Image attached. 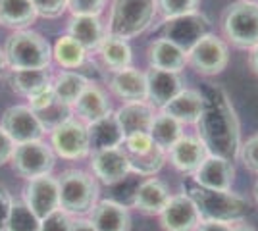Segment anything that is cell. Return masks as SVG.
<instances>
[{"instance_id": "49", "label": "cell", "mask_w": 258, "mask_h": 231, "mask_svg": "<svg viewBox=\"0 0 258 231\" xmlns=\"http://www.w3.org/2000/svg\"><path fill=\"white\" fill-rule=\"evenodd\" d=\"M252 2H258V0H252Z\"/></svg>"}, {"instance_id": "11", "label": "cell", "mask_w": 258, "mask_h": 231, "mask_svg": "<svg viewBox=\"0 0 258 231\" xmlns=\"http://www.w3.org/2000/svg\"><path fill=\"white\" fill-rule=\"evenodd\" d=\"M50 146L54 154L66 160H79L91 152L89 148V133L83 121L70 118L62 125L50 131Z\"/></svg>"}, {"instance_id": "2", "label": "cell", "mask_w": 258, "mask_h": 231, "mask_svg": "<svg viewBox=\"0 0 258 231\" xmlns=\"http://www.w3.org/2000/svg\"><path fill=\"white\" fill-rule=\"evenodd\" d=\"M183 193L195 202L201 218L218 221H239L243 220L250 210V204L245 197L231 193V191H214V189L201 187L195 183L193 177L183 181Z\"/></svg>"}, {"instance_id": "22", "label": "cell", "mask_w": 258, "mask_h": 231, "mask_svg": "<svg viewBox=\"0 0 258 231\" xmlns=\"http://www.w3.org/2000/svg\"><path fill=\"white\" fill-rule=\"evenodd\" d=\"M116 120L125 137L139 135V133L151 131L152 120H154V106L145 102H125L121 108L116 110Z\"/></svg>"}, {"instance_id": "6", "label": "cell", "mask_w": 258, "mask_h": 231, "mask_svg": "<svg viewBox=\"0 0 258 231\" xmlns=\"http://www.w3.org/2000/svg\"><path fill=\"white\" fill-rule=\"evenodd\" d=\"M60 210L68 216H85L95 208L98 198V185L95 177L81 170H68L58 177Z\"/></svg>"}, {"instance_id": "23", "label": "cell", "mask_w": 258, "mask_h": 231, "mask_svg": "<svg viewBox=\"0 0 258 231\" xmlns=\"http://www.w3.org/2000/svg\"><path fill=\"white\" fill-rule=\"evenodd\" d=\"M68 35L77 41L87 52L98 50L106 37V25L98 16H72L68 23Z\"/></svg>"}, {"instance_id": "45", "label": "cell", "mask_w": 258, "mask_h": 231, "mask_svg": "<svg viewBox=\"0 0 258 231\" xmlns=\"http://www.w3.org/2000/svg\"><path fill=\"white\" fill-rule=\"evenodd\" d=\"M248 66L258 75V44L250 50V54H248Z\"/></svg>"}, {"instance_id": "40", "label": "cell", "mask_w": 258, "mask_h": 231, "mask_svg": "<svg viewBox=\"0 0 258 231\" xmlns=\"http://www.w3.org/2000/svg\"><path fill=\"white\" fill-rule=\"evenodd\" d=\"M72 229V220L64 210H56L50 216L41 220V231H70Z\"/></svg>"}, {"instance_id": "18", "label": "cell", "mask_w": 258, "mask_h": 231, "mask_svg": "<svg viewBox=\"0 0 258 231\" xmlns=\"http://www.w3.org/2000/svg\"><path fill=\"white\" fill-rule=\"evenodd\" d=\"M235 179V168L229 160L208 156L203 166L193 174V181L201 187L214 189V191H231Z\"/></svg>"}, {"instance_id": "36", "label": "cell", "mask_w": 258, "mask_h": 231, "mask_svg": "<svg viewBox=\"0 0 258 231\" xmlns=\"http://www.w3.org/2000/svg\"><path fill=\"white\" fill-rule=\"evenodd\" d=\"M199 0H158V8L164 14V18H177L197 12Z\"/></svg>"}, {"instance_id": "1", "label": "cell", "mask_w": 258, "mask_h": 231, "mask_svg": "<svg viewBox=\"0 0 258 231\" xmlns=\"http://www.w3.org/2000/svg\"><path fill=\"white\" fill-rule=\"evenodd\" d=\"M203 112L197 125V137L205 143L210 156L233 162L241 152V125L226 89L205 83L201 89Z\"/></svg>"}, {"instance_id": "46", "label": "cell", "mask_w": 258, "mask_h": 231, "mask_svg": "<svg viewBox=\"0 0 258 231\" xmlns=\"http://www.w3.org/2000/svg\"><path fill=\"white\" fill-rule=\"evenodd\" d=\"M6 67H8V64H6V56H4V50L0 48V77L4 75V71H6Z\"/></svg>"}, {"instance_id": "33", "label": "cell", "mask_w": 258, "mask_h": 231, "mask_svg": "<svg viewBox=\"0 0 258 231\" xmlns=\"http://www.w3.org/2000/svg\"><path fill=\"white\" fill-rule=\"evenodd\" d=\"M52 58L60 67H64L68 71H74L85 64L87 50L77 41H74L70 35H64L54 44Z\"/></svg>"}, {"instance_id": "42", "label": "cell", "mask_w": 258, "mask_h": 231, "mask_svg": "<svg viewBox=\"0 0 258 231\" xmlns=\"http://www.w3.org/2000/svg\"><path fill=\"white\" fill-rule=\"evenodd\" d=\"M14 148H16L14 141H12L10 137L6 135V131L0 127V166H4L6 162H10L12 154H14Z\"/></svg>"}, {"instance_id": "29", "label": "cell", "mask_w": 258, "mask_h": 231, "mask_svg": "<svg viewBox=\"0 0 258 231\" xmlns=\"http://www.w3.org/2000/svg\"><path fill=\"white\" fill-rule=\"evenodd\" d=\"M37 18L31 0H0V25L8 29H29Z\"/></svg>"}, {"instance_id": "34", "label": "cell", "mask_w": 258, "mask_h": 231, "mask_svg": "<svg viewBox=\"0 0 258 231\" xmlns=\"http://www.w3.org/2000/svg\"><path fill=\"white\" fill-rule=\"evenodd\" d=\"M35 116L41 121L44 133H50L52 129H56L58 125H62L64 121H68L72 118V106L64 104L62 100H58L56 95H54V99L50 100L44 108L35 112Z\"/></svg>"}, {"instance_id": "26", "label": "cell", "mask_w": 258, "mask_h": 231, "mask_svg": "<svg viewBox=\"0 0 258 231\" xmlns=\"http://www.w3.org/2000/svg\"><path fill=\"white\" fill-rule=\"evenodd\" d=\"M87 133H89V148H91V152L106 150V148H118V146H121L123 139H125V135L121 131V127H119L114 114L89 123Z\"/></svg>"}, {"instance_id": "39", "label": "cell", "mask_w": 258, "mask_h": 231, "mask_svg": "<svg viewBox=\"0 0 258 231\" xmlns=\"http://www.w3.org/2000/svg\"><path fill=\"white\" fill-rule=\"evenodd\" d=\"M239 156H241L243 164L247 166V170L258 174V133L250 135L247 141L241 144Z\"/></svg>"}, {"instance_id": "35", "label": "cell", "mask_w": 258, "mask_h": 231, "mask_svg": "<svg viewBox=\"0 0 258 231\" xmlns=\"http://www.w3.org/2000/svg\"><path fill=\"white\" fill-rule=\"evenodd\" d=\"M8 231H41V220L23 200H14L8 220Z\"/></svg>"}, {"instance_id": "24", "label": "cell", "mask_w": 258, "mask_h": 231, "mask_svg": "<svg viewBox=\"0 0 258 231\" xmlns=\"http://www.w3.org/2000/svg\"><path fill=\"white\" fill-rule=\"evenodd\" d=\"M91 223L97 231H129L131 216L127 208L116 200H100L91 210Z\"/></svg>"}, {"instance_id": "21", "label": "cell", "mask_w": 258, "mask_h": 231, "mask_svg": "<svg viewBox=\"0 0 258 231\" xmlns=\"http://www.w3.org/2000/svg\"><path fill=\"white\" fill-rule=\"evenodd\" d=\"M170 198H172V193H170L168 185L158 177H149L135 191L133 206L143 214H151V216L158 214L160 216V212L166 208Z\"/></svg>"}, {"instance_id": "5", "label": "cell", "mask_w": 258, "mask_h": 231, "mask_svg": "<svg viewBox=\"0 0 258 231\" xmlns=\"http://www.w3.org/2000/svg\"><path fill=\"white\" fill-rule=\"evenodd\" d=\"M220 25L227 43L241 50H252L258 44V2H231L222 14Z\"/></svg>"}, {"instance_id": "43", "label": "cell", "mask_w": 258, "mask_h": 231, "mask_svg": "<svg viewBox=\"0 0 258 231\" xmlns=\"http://www.w3.org/2000/svg\"><path fill=\"white\" fill-rule=\"evenodd\" d=\"M195 231H231V223L218 220H203Z\"/></svg>"}, {"instance_id": "3", "label": "cell", "mask_w": 258, "mask_h": 231, "mask_svg": "<svg viewBox=\"0 0 258 231\" xmlns=\"http://www.w3.org/2000/svg\"><path fill=\"white\" fill-rule=\"evenodd\" d=\"M158 0H114L106 23V35L129 41L145 33L154 22Z\"/></svg>"}, {"instance_id": "30", "label": "cell", "mask_w": 258, "mask_h": 231, "mask_svg": "<svg viewBox=\"0 0 258 231\" xmlns=\"http://www.w3.org/2000/svg\"><path fill=\"white\" fill-rule=\"evenodd\" d=\"M98 56H100L104 67H106L108 71H112V73L131 67V60H133L131 46H129L127 41L112 37V35L104 37L102 44L98 46Z\"/></svg>"}, {"instance_id": "41", "label": "cell", "mask_w": 258, "mask_h": 231, "mask_svg": "<svg viewBox=\"0 0 258 231\" xmlns=\"http://www.w3.org/2000/svg\"><path fill=\"white\" fill-rule=\"evenodd\" d=\"M12 204H14V198H12L10 191L4 185H0V231H8Z\"/></svg>"}, {"instance_id": "15", "label": "cell", "mask_w": 258, "mask_h": 231, "mask_svg": "<svg viewBox=\"0 0 258 231\" xmlns=\"http://www.w3.org/2000/svg\"><path fill=\"white\" fill-rule=\"evenodd\" d=\"M91 170L95 177L100 179L104 185H116L119 181H123L131 172L127 158L119 146L91 152Z\"/></svg>"}, {"instance_id": "38", "label": "cell", "mask_w": 258, "mask_h": 231, "mask_svg": "<svg viewBox=\"0 0 258 231\" xmlns=\"http://www.w3.org/2000/svg\"><path fill=\"white\" fill-rule=\"evenodd\" d=\"M106 0H68L72 16H100Z\"/></svg>"}, {"instance_id": "32", "label": "cell", "mask_w": 258, "mask_h": 231, "mask_svg": "<svg viewBox=\"0 0 258 231\" xmlns=\"http://www.w3.org/2000/svg\"><path fill=\"white\" fill-rule=\"evenodd\" d=\"M91 81L87 79L83 73H77V71H62L60 75L52 81V91L56 95V99L62 100L64 104L72 106L77 102V99L81 97V93L87 89Z\"/></svg>"}, {"instance_id": "7", "label": "cell", "mask_w": 258, "mask_h": 231, "mask_svg": "<svg viewBox=\"0 0 258 231\" xmlns=\"http://www.w3.org/2000/svg\"><path fill=\"white\" fill-rule=\"evenodd\" d=\"M212 33V22L201 12H191L177 18H166L154 29L156 39H166L179 46L183 52H189L203 37Z\"/></svg>"}, {"instance_id": "10", "label": "cell", "mask_w": 258, "mask_h": 231, "mask_svg": "<svg viewBox=\"0 0 258 231\" xmlns=\"http://www.w3.org/2000/svg\"><path fill=\"white\" fill-rule=\"evenodd\" d=\"M187 62L197 73L205 77L220 75L229 64V48L224 39L206 35L187 52Z\"/></svg>"}, {"instance_id": "17", "label": "cell", "mask_w": 258, "mask_h": 231, "mask_svg": "<svg viewBox=\"0 0 258 231\" xmlns=\"http://www.w3.org/2000/svg\"><path fill=\"white\" fill-rule=\"evenodd\" d=\"M145 75H147V102L154 108L162 110L173 97H177L183 91V81L179 73L149 67Z\"/></svg>"}, {"instance_id": "25", "label": "cell", "mask_w": 258, "mask_h": 231, "mask_svg": "<svg viewBox=\"0 0 258 231\" xmlns=\"http://www.w3.org/2000/svg\"><path fill=\"white\" fill-rule=\"evenodd\" d=\"M8 81H10V87L16 95L25 97L29 100L52 87V73H50V67H43V69H14L10 77H8Z\"/></svg>"}, {"instance_id": "44", "label": "cell", "mask_w": 258, "mask_h": 231, "mask_svg": "<svg viewBox=\"0 0 258 231\" xmlns=\"http://www.w3.org/2000/svg\"><path fill=\"white\" fill-rule=\"evenodd\" d=\"M70 231H97V229H95V225L91 223V220L79 218V220H72V229Z\"/></svg>"}, {"instance_id": "27", "label": "cell", "mask_w": 258, "mask_h": 231, "mask_svg": "<svg viewBox=\"0 0 258 231\" xmlns=\"http://www.w3.org/2000/svg\"><path fill=\"white\" fill-rule=\"evenodd\" d=\"M147 54H149V66L162 71L179 73L187 64V52H183L179 46H175L166 39H154L149 44Z\"/></svg>"}, {"instance_id": "14", "label": "cell", "mask_w": 258, "mask_h": 231, "mask_svg": "<svg viewBox=\"0 0 258 231\" xmlns=\"http://www.w3.org/2000/svg\"><path fill=\"white\" fill-rule=\"evenodd\" d=\"M199 223V208L185 193L172 195L166 208L160 212V225L164 231H195Z\"/></svg>"}, {"instance_id": "4", "label": "cell", "mask_w": 258, "mask_h": 231, "mask_svg": "<svg viewBox=\"0 0 258 231\" xmlns=\"http://www.w3.org/2000/svg\"><path fill=\"white\" fill-rule=\"evenodd\" d=\"M6 64L14 69H43L50 67L52 48L43 35L31 29L14 31L4 43Z\"/></svg>"}, {"instance_id": "37", "label": "cell", "mask_w": 258, "mask_h": 231, "mask_svg": "<svg viewBox=\"0 0 258 231\" xmlns=\"http://www.w3.org/2000/svg\"><path fill=\"white\" fill-rule=\"evenodd\" d=\"M31 4L37 16L46 18V20L60 18L68 10V0H31Z\"/></svg>"}, {"instance_id": "20", "label": "cell", "mask_w": 258, "mask_h": 231, "mask_svg": "<svg viewBox=\"0 0 258 231\" xmlns=\"http://www.w3.org/2000/svg\"><path fill=\"white\" fill-rule=\"evenodd\" d=\"M108 87L119 100H123V104L147 100V75L133 66L112 73Z\"/></svg>"}, {"instance_id": "28", "label": "cell", "mask_w": 258, "mask_h": 231, "mask_svg": "<svg viewBox=\"0 0 258 231\" xmlns=\"http://www.w3.org/2000/svg\"><path fill=\"white\" fill-rule=\"evenodd\" d=\"M164 114L172 116L181 125L185 123H197L203 112V95L197 89H183L177 97H173L164 108Z\"/></svg>"}, {"instance_id": "8", "label": "cell", "mask_w": 258, "mask_h": 231, "mask_svg": "<svg viewBox=\"0 0 258 231\" xmlns=\"http://www.w3.org/2000/svg\"><path fill=\"white\" fill-rule=\"evenodd\" d=\"M127 158L129 170L145 177H152L158 174L166 164V150L151 139L149 133H139L125 137L119 146Z\"/></svg>"}, {"instance_id": "13", "label": "cell", "mask_w": 258, "mask_h": 231, "mask_svg": "<svg viewBox=\"0 0 258 231\" xmlns=\"http://www.w3.org/2000/svg\"><path fill=\"white\" fill-rule=\"evenodd\" d=\"M23 202L33 210V214L44 220L52 212L60 210V189L58 179L52 176H43L29 179L23 189Z\"/></svg>"}, {"instance_id": "48", "label": "cell", "mask_w": 258, "mask_h": 231, "mask_svg": "<svg viewBox=\"0 0 258 231\" xmlns=\"http://www.w3.org/2000/svg\"><path fill=\"white\" fill-rule=\"evenodd\" d=\"M252 193H254V200H256V204H258V179H256V183H254V191H252Z\"/></svg>"}, {"instance_id": "12", "label": "cell", "mask_w": 258, "mask_h": 231, "mask_svg": "<svg viewBox=\"0 0 258 231\" xmlns=\"http://www.w3.org/2000/svg\"><path fill=\"white\" fill-rule=\"evenodd\" d=\"M0 127L6 131L14 144L31 143V141H43L44 129L41 125L39 118L29 106H10L8 110L2 114Z\"/></svg>"}, {"instance_id": "9", "label": "cell", "mask_w": 258, "mask_h": 231, "mask_svg": "<svg viewBox=\"0 0 258 231\" xmlns=\"http://www.w3.org/2000/svg\"><path fill=\"white\" fill-rule=\"evenodd\" d=\"M10 162L14 170L29 181L35 177L50 176L56 164V154L50 144L43 141H31V143L16 144Z\"/></svg>"}, {"instance_id": "47", "label": "cell", "mask_w": 258, "mask_h": 231, "mask_svg": "<svg viewBox=\"0 0 258 231\" xmlns=\"http://www.w3.org/2000/svg\"><path fill=\"white\" fill-rule=\"evenodd\" d=\"M231 231H256V229L247 225V223H235V225H231Z\"/></svg>"}, {"instance_id": "16", "label": "cell", "mask_w": 258, "mask_h": 231, "mask_svg": "<svg viewBox=\"0 0 258 231\" xmlns=\"http://www.w3.org/2000/svg\"><path fill=\"white\" fill-rule=\"evenodd\" d=\"M208 156H210L208 148L197 135H183L168 150V158L173 168L179 170L181 174H191V176L203 166Z\"/></svg>"}, {"instance_id": "31", "label": "cell", "mask_w": 258, "mask_h": 231, "mask_svg": "<svg viewBox=\"0 0 258 231\" xmlns=\"http://www.w3.org/2000/svg\"><path fill=\"white\" fill-rule=\"evenodd\" d=\"M149 135H151V139L160 146L162 150L168 152L173 144L183 137V125L177 120H173L172 116L160 112V114L154 116Z\"/></svg>"}, {"instance_id": "19", "label": "cell", "mask_w": 258, "mask_h": 231, "mask_svg": "<svg viewBox=\"0 0 258 231\" xmlns=\"http://www.w3.org/2000/svg\"><path fill=\"white\" fill-rule=\"evenodd\" d=\"M74 110H76L79 121L89 125L93 121H98L110 116L112 114V102L108 99L106 91L91 81L85 91L81 93V97L77 99V102L74 104Z\"/></svg>"}]
</instances>
